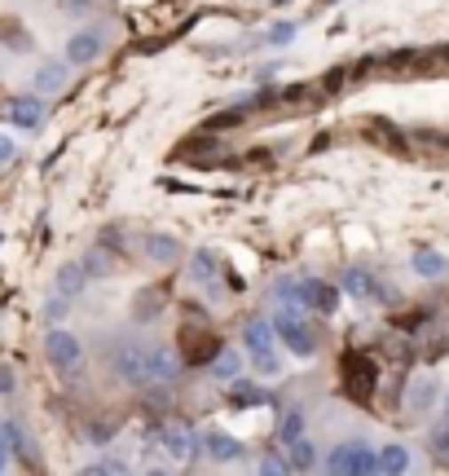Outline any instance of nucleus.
Returning <instances> with one entry per match:
<instances>
[{"label":"nucleus","instance_id":"7","mask_svg":"<svg viewBox=\"0 0 449 476\" xmlns=\"http://www.w3.org/2000/svg\"><path fill=\"white\" fill-rule=\"evenodd\" d=\"M146 361H150V384H172L177 370H181V357L172 345H154L146 349Z\"/></svg>","mask_w":449,"mask_h":476},{"label":"nucleus","instance_id":"17","mask_svg":"<svg viewBox=\"0 0 449 476\" xmlns=\"http://www.w3.org/2000/svg\"><path fill=\"white\" fill-rule=\"evenodd\" d=\"M287 464H291L295 472H309V468H318V446H313V441H304V437H295V441H291V455H287Z\"/></svg>","mask_w":449,"mask_h":476},{"label":"nucleus","instance_id":"29","mask_svg":"<svg viewBox=\"0 0 449 476\" xmlns=\"http://www.w3.org/2000/svg\"><path fill=\"white\" fill-rule=\"evenodd\" d=\"M287 468H291L287 459H264V464H260V472H287Z\"/></svg>","mask_w":449,"mask_h":476},{"label":"nucleus","instance_id":"21","mask_svg":"<svg viewBox=\"0 0 449 476\" xmlns=\"http://www.w3.org/2000/svg\"><path fill=\"white\" fill-rule=\"evenodd\" d=\"M0 428H4V437H9V450H18L22 459H35L31 437H27V428H22V424H0Z\"/></svg>","mask_w":449,"mask_h":476},{"label":"nucleus","instance_id":"28","mask_svg":"<svg viewBox=\"0 0 449 476\" xmlns=\"http://www.w3.org/2000/svg\"><path fill=\"white\" fill-rule=\"evenodd\" d=\"M89 472H98V476H102V472H128V464H123V459H98Z\"/></svg>","mask_w":449,"mask_h":476},{"label":"nucleus","instance_id":"23","mask_svg":"<svg viewBox=\"0 0 449 476\" xmlns=\"http://www.w3.org/2000/svg\"><path fill=\"white\" fill-rule=\"evenodd\" d=\"M233 397H238V401H251V406H260V401H264V393H260L251 379H238V375H233Z\"/></svg>","mask_w":449,"mask_h":476},{"label":"nucleus","instance_id":"27","mask_svg":"<svg viewBox=\"0 0 449 476\" xmlns=\"http://www.w3.org/2000/svg\"><path fill=\"white\" fill-rule=\"evenodd\" d=\"M44 313H49V322H62V318H67V296H53V300L44 305Z\"/></svg>","mask_w":449,"mask_h":476},{"label":"nucleus","instance_id":"31","mask_svg":"<svg viewBox=\"0 0 449 476\" xmlns=\"http://www.w3.org/2000/svg\"><path fill=\"white\" fill-rule=\"evenodd\" d=\"M4 159H13V137L0 132V163H4Z\"/></svg>","mask_w":449,"mask_h":476},{"label":"nucleus","instance_id":"14","mask_svg":"<svg viewBox=\"0 0 449 476\" xmlns=\"http://www.w3.org/2000/svg\"><path fill=\"white\" fill-rule=\"evenodd\" d=\"M89 282V269L84 265H62L58 269V296H80Z\"/></svg>","mask_w":449,"mask_h":476},{"label":"nucleus","instance_id":"22","mask_svg":"<svg viewBox=\"0 0 449 476\" xmlns=\"http://www.w3.org/2000/svg\"><path fill=\"white\" fill-rule=\"evenodd\" d=\"M278 437H282L287 446H291L295 437H304V410H287L282 424H278Z\"/></svg>","mask_w":449,"mask_h":476},{"label":"nucleus","instance_id":"26","mask_svg":"<svg viewBox=\"0 0 449 476\" xmlns=\"http://www.w3.org/2000/svg\"><path fill=\"white\" fill-rule=\"evenodd\" d=\"M80 265L89 269V278H106V269H111V265L102 260V251H93V256H89V260H80Z\"/></svg>","mask_w":449,"mask_h":476},{"label":"nucleus","instance_id":"12","mask_svg":"<svg viewBox=\"0 0 449 476\" xmlns=\"http://www.w3.org/2000/svg\"><path fill=\"white\" fill-rule=\"evenodd\" d=\"M414 274H423V278H445L449 260L441 251H432V247H419V251H414Z\"/></svg>","mask_w":449,"mask_h":476},{"label":"nucleus","instance_id":"19","mask_svg":"<svg viewBox=\"0 0 449 476\" xmlns=\"http://www.w3.org/2000/svg\"><path fill=\"white\" fill-rule=\"evenodd\" d=\"M190 278H194V282H212V278H217V256H212L208 247L194 251V260H190Z\"/></svg>","mask_w":449,"mask_h":476},{"label":"nucleus","instance_id":"11","mask_svg":"<svg viewBox=\"0 0 449 476\" xmlns=\"http://www.w3.org/2000/svg\"><path fill=\"white\" fill-rule=\"evenodd\" d=\"M9 119H13L18 128H35V123L44 119V102H40V93H35V98H13Z\"/></svg>","mask_w":449,"mask_h":476},{"label":"nucleus","instance_id":"2","mask_svg":"<svg viewBox=\"0 0 449 476\" xmlns=\"http://www.w3.org/2000/svg\"><path fill=\"white\" fill-rule=\"evenodd\" d=\"M242 340H247L251 366H256L260 375H278V357H273V340H278V331H273V322H269V318H251V322L242 327Z\"/></svg>","mask_w":449,"mask_h":476},{"label":"nucleus","instance_id":"9","mask_svg":"<svg viewBox=\"0 0 449 476\" xmlns=\"http://www.w3.org/2000/svg\"><path fill=\"white\" fill-rule=\"evenodd\" d=\"M194 450H199V441H194V432H190L185 424H177V428H168V432H163V455H168V459L185 464Z\"/></svg>","mask_w":449,"mask_h":476},{"label":"nucleus","instance_id":"25","mask_svg":"<svg viewBox=\"0 0 449 476\" xmlns=\"http://www.w3.org/2000/svg\"><path fill=\"white\" fill-rule=\"evenodd\" d=\"M291 40H295V22H278L269 31V44H291Z\"/></svg>","mask_w":449,"mask_h":476},{"label":"nucleus","instance_id":"13","mask_svg":"<svg viewBox=\"0 0 449 476\" xmlns=\"http://www.w3.org/2000/svg\"><path fill=\"white\" fill-rule=\"evenodd\" d=\"M374 459H379V472L388 476L410 472V450L406 446H383V450H374Z\"/></svg>","mask_w":449,"mask_h":476},{"label":"nucleus","instance_id":"16","mask_svg":"<svg viewBox=\"0 0 449 476\" xmlns=\"http://www.w3.org/2000/svg\"><path fill=\"white\" fill-rule=\"evenodd\" d=\"M62 80H67V62H44L31 84H35V93H53V89H62Z\"/></svg>","mask_w":449,"mask_h":476},{"label":"nucleus","instance_id":"18","mask_svg":"<svg viewBox=\"0 0 449 476\" xmlns=\"http://www.w3.org/2000/svg\"><path fill=\"white\" fill-rule=\"evenodd\" d=\"M437 401V379L432 375H423V379H414V388H410V397H406V406L410 410H428Z\"/></svg>","mask_w":449,"mask_h":476},{"label":"nucleus","instance_id":"20","mask_svg":"<svg viewBox=\"0 0 449 476\" xmlns=\"http://www.w3.org/2000/svg\"><path fill=\"white\" fill-rule=\"evenodd\" d=\"M339 287H343L348 296H374V291H379V287H374V278H370L366 269H348Z\"/></svg>","mask_w":449,"mask_h":476},{"label":"nucleus","instance_id":"5","mask_svg":"<svg viewBox=\"0 0 449 476\" xmlns=\"http://www.w3.org/2000/svg\"><path fill=\"white\" fill-rule=\"evenodd\" d=\"M44 357L58 366V370H71V366H80V357H84V345L71 336V331H62V327H53L49 336H44Z\"/></svg>","mask_w":449,"mask_h":476},{"label":"nucleus","instance_id":"1","mask_svg":"<svg viewBox=\"0 0 449 476\" xmlns=\"http://www.w3.org/2000/svg\"><path fill=\"white\" fill-rule=\"evenodd\" d=\"M273 296H282V300H291L300 309H318V313H335L339 309V291L318 282V278H287V282L273 287Z\"/></svg>","mask_w":449,"mask_h":476},{"label":"nucleus","instance_id":"4","mask_svg":"<svg viewBox=\"0 0 449 476\" xmlns=\"http://www.w3.org/2000/svg\"><path fill=\"white\" fill-rule=\"evenodd\" d=\"M327 468H331V472L370 476V472H379V459H374V450H370L366 441H343V446H335V450H331Z\"/></svg>","mask_w":449,"mask_h":476},{"label":"nucleus","instance_id":"30","mask_svg":"<svg viewBox=\"0 0 449 476\" xmlns=\"http://www.w3.org/2000/svg\"><path fill=\"white\" fill-rule=\"evenodd\" d=\"M0 393H13V370L0 366Z\"/></svg>","mask_w":449,"mask_h":476},{"label":"nucleus","instance_id":"6","mask_svg":"<svg viewBox=\"0 0 449 476\" xmlns=\"http://www.w3.org/2000/svg\"><path fill=\"white\" fill-rule=\"evenodd\" d=\"M114 370H119V379H128V384H150V361H146V349H141V345H119V349H114Z\"/></svg>","mask_w":449,"mask_h":476},{"label":"nucleus","instance_id":"32","mask_svg":"<svg viewBox=\"0 0 449 476\" xmlns=\"http://www.w3.org/2000/svg\"><path fill=\"white\" fill-rule=\"evenodd\" d=\"M9 468V437H4V428H0V472Z\"/></svg>","mask_w":449,"mask_h":476},{"label":"nucleus","instance_id":"3","mask_svg":"<svg viewBox=\"0 0 449 476\" xmlns=\"http://www.w3.org/2000/svg\"><path fill=\"white\" fill-rule=\"evenodd\" d=\"M273 331H278V340L291 349L295 357H313L318 353V345H313V331H309V322L300 318V305H287L282 313H278V322H273Z\"/></svg>","mask_w":449,"mask_h":476},{"label":"nucleus","instance_id":"34","mask_svg":"<svg viewBox=\"0 0 449 476\" xmlns=\"http://www.w3.org/2000/svg\"><path fill=\"white\" fill-rule=\"evenodd\" d=\"M445 419H449V397H445Z\"/></svg>","mask_w":449,"mask_h":476},{"label":"nucleus","instance_id":"15","mask_svg":"<svg viewBox=\"0 0 449 476\" xmlns=\"http://www.w3.org/2000/svg\"><path fill=\"white\" fill-rule=\"evenodd\" d=\"M177 251H181V247H177V238H172V234L146 238V256H150L154 265H172V260H177Z\"/></svg>","mask_w":449,"mask_h":476},{"label":"nucleus","instance_id":"10","mask_svg":"<svg viewBox=\"0 0 449 476\" xmlns=\"http://www.w3.org/2000/svg\"><path fill=\"white\" fill-rule=\"evenodd\" d=\"M199 450H203V455H212V459H221V464L242 459V441H238V437H229V432H208V437L199 441Z\"/></svg>","mask_w":449,"mask_h":476},{"label":"nucleus","instance_id":"8","mask_svg":"<svg viewBox=\"0 0 449 476\" xmlns=\"http://www.w3.org/2000/svg\"><path fill=\"white\" fill-rule=\"evenodd\" d=\"M98 53H102V36L98 31H75L67 40V62L71 67H89V62H98Z\"/></svg>","mask_w":449,"mask_h":476},{"label":"nucleus","instance_id":"33","mask_svg":"<svg viewBox=\"0 0 449 476\" xmlns=\"http://www.w3.org/2000/svg\"><path fill=\"white\" fill-rule=\"evenodd\" d=\"M437 455H441V459H445V464H449V428H445V432H441V437H437Z\"/></svg>","mask_w":449,"mask_h":476},{"label":"nucleus","instance_id":"24","mask_svg":"<svg viewBox=\"0 0 449 476\" xmlns=\"http://www.w3.org/2000/svg\"><path fill=\"white\" fill-rule=\"evenodd\" d=\"M238 366H242V361H238V353H221L217 361H212V375H221V379H233V375H238Z\"/></svg>","mask_w":449,"mask_h":476}]
</instances>
